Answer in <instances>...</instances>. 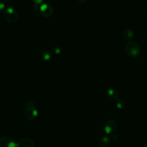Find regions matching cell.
<instances>
[{
  "mask_svg": "<svg viewBox=\"0 0 147 147\" xmlns=\"http://www.w3.org/2000/svg\"><path fill=\"white\" fill-rule=\"evenodd\" d=\"M0 147H16V142L12 138L3 136L0 138Z\"/></svg>",
  "mask_w": 147,
  "mask_h": 147,
  "instance_id": "cell-6",
  "label": "cell"
},
{
  "mask_svg": "<svg viewBox=\"0 0 147 147\" xmlns=\"http://www.w3.org/2000/svg\"><path fill=\"white\" fill-rule=\"evenodd\" d=\"M6 7V4L5 3V2L2 0L0 1V12L3 11Z\"/></svg>",
  "mask_w": 147,
  "mask_h": 147,
  "instance_id": "cell-16",
  "label": "cell"
},
{
  "mask_svg": "<svg viewBox=\"0 0 147 147\" xmlns=\"http://www.w3.org/2000/svg\"><path fill=\"white\" fill-rule=\"evenodd\" d=\"M123 37L126 40H130L134 37V32L131 29H126L123 32Z\"/></svg>",
  "mask_w": 147,
  "mask_h": 147,
  "instance_id": "cell-11",
  "label": "cell"
},
{
  "mask_svg": "<svg viewBox=\"0 0 147 147\" xmlns=\"http://www.w3.org/2000/svg\"><path fill=\"white\" fill-rule=\"evenodd\" d=\"M3 17L7 22L13 24L18 19V13L15 8L12 6H7L3 11Z\"/></svg>",
  "mask_w": 147,
  "mask_h": 147,
  "instance_id": "cell-1",
  "label": "cell"
},
{
  "mask_svg": "<svg viewBox=\"0 0 147 147\" xmlns=\"http://www.w3.org/2000/svg\"><path fill=\"white\" fill-rule=\"evenodd\" d=\"M38 57L41 60L47 61L51 59L52 57V53L49 49L47 48H43L41 49L38 52Z\"/></svg>",
  "mask_w": 147,
  "mask_h": 147,
  "instance_id": "cell-8",
  "label": "cell"
},
{
  "mask_svg": "<svg viewBox=\"0 0 147 147\" xmlns=\"http://www.w3.org/2000/svg\"><path fill=\"white\" fill-rule=\"evenodd\" d=\"M115 106L117 108H118V109L122 110L125 107L126 104L125 101L123 99L118 98L115 100Z\"/></svg>",
  "mask_w": 147,
  "mask_h": 147,
  "instance_id": "cell-12",
  "label": "cell"
},
{
  "mask_svg": "<svg viewBox=\"0 0 147 147\" xmlns=\"http://www.w3.org/2000/svg\"><path fill=\"white\" fill-rule=\"evenodd\" d=\"M119 95V91L115 88H109L106 92V98L111 100H116Z\"/></svg>",
  "mask_w": 147,
  "mask_h": 147,
  "instance_id": "cell-9",
  "label": "cell"
},
{
  "mask_svg": "<svg viewBox=\"0 0 147 147\" xmlns=\"http://www.w3.org/2000/svg\"><path fill=\"white\" fill-rule=\"evenodd\" d=\"M33 141L28 137L21 138L16 142V147H33Z\"/></svg>",
  "mask_w": 147,
  "mask_h": 147,
  "instance_id": "cell-7",
  "label": "cell"
},
{
  "mask_svg": "<svg viewBox=\"0 0 147 147\" xmlns=\"http://www.w3.org/2000/svg\"><path fill=\"white\" fill-rule=\"evenodd\" d=\"M79 3H84L85 2H86L87 0H76Z\"/></svg>",
  "mask_w": 147,
  "mask_h": 147,
  "instance_id": "cell-17",
  "label": "cell"
},
{
  "mask_svg": "<svg viewBox=\"0 0 147 147\" xmlns=\"http://www.w3.org/2000/svg\"><path fill=\"white\" fill-rule=\"evenodd\" d=\"M38 114V111L36 109L35 106L25 108V110L24 112L25 117L27 119L30 121L34 120L37 117Z\"/></svg>",
  "mask_w": 147,
  "mask_h": 147,
  "instance_id": "cell-5",
  "label": "cell"
},
{
  "mask_svg": "<svg viewBox=\"0 0 147 147\" xmlns=\"http://www.w3.org/2000/svg\"><path fill=\"white\" fill-rule=\"evenodd\" d=\"M125 51L126 54L130 57H136L140 54L141 49L140 47L137 42L130 41L126 45Z\"/></svg>",
  "mask_w": 147,
  "mask_h": 147,
  "instance_id": "cell-2",
  "label": "cell"
},
{
  "mask_svg": "<svg viewBox=\"0 0 147 147\" xmlns=\"http://www.w3.org/2000/svg\"><path fill=\"white\" fill-rule=\"evenodd\" d=\"M110 143V138L107 136H103L101 137L99 140V144L101 147H108Z\"/></svg>",
  "mask_w": 147,
  "mask_h": 147,
  "instance_id": "cell-10",
  "label": "cell"
},
{
  "mask_svg": "<svg viewBox=\"0 0 147 147\" xmlns=\"http://www.w3.org/2000/svg\"><path fill=\"white\" fill-rule=\"evenodd\" d=\"M32 1L34 3V6H37V7H38V8L44 2V0H32Z\"/></svg>",
  "mask_w": 147,
  "mask_h": 147,
  "instance_id": "cell-15",
  "label": "cell"
},
{
  "mask_svg": "<svg viewBox=\"0 0 147 147\" xmlns=\"http://www.w3.org/2000/svg\"><path fill=\"white\" fill-rule=\"evenodd\" d=\"M38 10L41 14L45 17H49L53 13V8L51 5L48 3H43L38 7Z\"/></svg>",
  "mask_w": 147,
  "mask_h": 147,
  "instance_id": "cell-3",
  "label": "cell"
},
{
  "mask_svg": "<svg viewBox=\"0 0 147 147\" xmlns=\"http://www.w3.org/2000/svg\"><path fill=\"white\" fill-rule=\"evenodd\" d=\"M117 128V124L113 119H109L103 125V131L107 134L114 133Z\"/></svg>",
  "mask_w": 147,
  "mask_h": 147,
  "instance_id": "cell-4",
  "label": "cell"
},
{
  "mask_svg": "<svg viewBox=\"0 0 147 147\" xmlns=\"http://www.w3.org/2000/svg\"><path fill=\"white\" fill-rule=\"evenodd\" d=\"M52 52L55 55H59L61 52V48L59 45H55L52 48Z\"/></svg>",
  "mask_w": 147,
  "mask_h": 147,
  "instance_id": "cell-13",
  "label": "cell"
},
{
  "mask_svg": "<svg viewBox=\"0 0 147 147\" xmlns=\"http://www.w3.org/2000/svg\"><path fill=\"white\" fill-rule=\"evenodd\" d=\"M25 107L27 108V107H32V106H34V103L32 100H26L25 103Z\"/></svg>",
  "mask_w": 147,
  "mask_h": 147,
  "instance_id": "cell-14",
  "label": "cell"
}]
</instances>
